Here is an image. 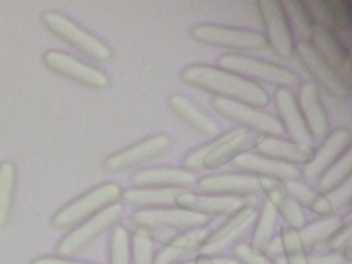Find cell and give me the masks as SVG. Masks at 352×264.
Here are the masks:
<instances>
[{
    "label": "cell",
    "mask_w": 352,
    "mask_h": 264,
    "mask_svg": "<svg viewBox=\"0 0 352 264\" xmlns=\"http://www.w3.org/2000/svg\"><path fill=\"white\" fill-rule=\"evenodd\" d=\"M15 182L16 170L14 164L10 161L0 162V228L7 224L10 217Z\"/></svg>",
    "instance_id": "32"
},
{
    "label": "cell",
    "mask_w": 352,
    "mask_h": 264,
    "mask_svg": "<svg viewBox=\"0 0 352 264\" xmlns=\"http://www.w3.org/2000/svg\"><path fill=\"white\" fill-rule=\"evenodd\" d=\"M168 104L188 126H191L198 133L212 136L219 132L217 124L184 95H170L168 98Z\"/></svg>",
    "instance_id": "25"
},
{
    "label": "cell",
    "mask_w": 352,
    "mask_h": 264,
    "mask_svg": "<svg viewBox=\"0 0 352 264\" xmlns=\"http://www.w3.org/2000/svg\"><path fill=\"white\" fill-rule=\"evenodd\" d=\"M309 208H311V210H312L314 213H316L319 217L331 216L333 212H334V209H333L330 201L327 199V197H326L324 194H318Z\"/></svg>",
    "instance_id": "39"
},
{
    "label": "cell",
    "mask_w": 352,
    "mask_h": 264,
    "mask_svg": "<svg viewBox=\"0 0 352 264\" xmlns=\"http://www.w3.org/2000/svg\"><path fill=\"white\" fill-rule=\"evenodd\" d=\"M235 256L239 264H274L263 253L252 249L249 245L239 243L235 246Z\"/></svg>",
    "instance_id": "37"
},
{
    "label": "cell",
    "mask_w": 352,
    "mask_h": 264,
    "mask_svg": "<svg viewBox=\"0 0 352 264\" xmlns=\"http://www.w3.org/2000/svg\"><path fill=\"white\" fill-rule=\"evenodd\" d=\"M131 183L138 188L184 190L197 183V179L184 168H148L136 172L131 177Z\"/></svg>",
    "instance_id": "22"
},
{
    "label": "cell",
    "mask_w": 352,
    "mask_h": 264,
    "mask_svg": "<svg viewBox=\"0 0 352 264\" xmlns=\"http://www.w3.org/2000/svg\"><path fill=\"white\" fill-rule=\"evenodd\" d=\"M109 264H131V234L125 227L117 226L111 231Z\"/></svg>",
    "instance_id": "33"
},
{
    "label": "cell",
    "mask_w": 352,
    "mask_h": 264,
    "mask_svg": "<svg viewBox=\"0 0 352 264\" xmlns=\"http://www.w3.org/2000/svg\"><path fill=\"white\" fill-rule=\"evenodd\" d=\"M43 22L54 34L85 55L100 62H107L113 58V51L109 45L69 16L50 10L43 14Z\"/></svg>",
    "instance_id": "5"
},
{
    "label": "cell",
    "mask_w": 352,
    "mask_h": 264,
    "mask_svg": "<svg viewBox=\"0 0 352 264\" xmlns=\"http://www.w3.org/2000/svg\"><path fill=\"white\" fill-rule=\"evenodd\" d=\"M290 29L300 37V41H309L314 29V21L309 16L304 1H282Z\"/></svg>",
    "instance_id": "30"
},
{
    "label": "cell",
    "mask_w": 352,
    "mask_h": 264,
    "mask_svg": "<svg viewBox=\"0 0 352 264\" xmlns=\"http://www.w3.org/2000/svg\"><path fill=\"white\" fill-rule=\"evenodd\" d=\"M256 217L257 210L252 202L231 213L221 226L212 232H208L198 248L201 256L214 257L231 248L254 226Z\"/></svg>",
    "instance_id": "7"
},
{
    "label": "cell",
    "mask_w": 352,
    "mask_h": 264,
    "mask_svg": "<svg viewBox=\"0 0 352 264\" xmlns=\"http://www.w3.org/2000/svg\"><path fill=\"white\" fill-rule=\"evenodd\" d=\"M212 106L220 116L228 118L230 121L241 124L245 129L256 135L275 138H280L282 135H285L279 120L270 113L223 98H214L212 100Z\"/></svg>",
    "instance_id": "10"
},
{
    "label": "cell",
    "mask_w": 352,
    "mask_h": 264,
    "mask_svg": "<svg viewBox=\"0 0 352 264\" xmlns=\"http://www.w3.org/2000/svg\"><path fill=\"white\" fill-rule=\"evenodd\" d=\"M294 52H297V56L318 84L330 95L338 99H344L348 95L349 85L323 60L309 41H298L294 44Z\"/></svg>",
    "instance_id": "15"
},
{
    "label": "cell",
    "mask_w": 352,
    "mask_h": 264,
    "mask_svg": "<svg viewBox=\"0 0 352 264\" xmlns=\"http://www.w3.org/2000/svg\"><path fill=\"white\" fill-rule=\"evenodd\" d=\"M183 190L179 188H131L122 192V199L139 209L176 206V197Z\"/></svg>",
    "instance_id": "27"
},
{
    "label": "cell",
    "mask_w": 352,
    "mask_h": 264,
    "mask_svg": "<svg viewBox=\"0 0 352 264\" xmlns=\"http://www.w3.org/2000/svg\"><path fill=\"white\" fill-rule=\"evenodd\" d=\"M182 80L217 98L243 103L254 109H263L270 103V96L257 82L246 80L231 72L209 65H190L180 73Z\"/></svg>",
    "instance_id": "1"
},
{
    "label": "cell",
    "mask_w": 352,
    "mask_h": 264,
    "mask_svg": "<svg viewBox=\"0 0 352 264\" xmlns=\"http://www.w3.org/2000/svg\"><path fill=\"white\" fill-rule=\"evenodd\" d=\"M257 140L258 135L245 128L228 131L186 154L183 158V168L190 172L216 169L226 162H231L249 146L256 144Z\"/></svg>",
    "instance_id": "2"
},
{
    "label": "cell",
    "mask_w": 352,
    "mask_h": 264,
    "mask_svg": "<svg viewBox=\"0 0 352 264\" xmlns=\"http://www.w3.org/2000/svg\"><path fill=\"white\" fill-rule=\"evenodd\" d=\"M287 264H308V258L304 254V252H297L286 256Z\"/></svg>",
    "instance_id": "42"
},
{
    "label": "cell",
    "mask_w": 352,
    "mask_h": 264,
    "mask_svg": "<svg viewBox=\"0 0 352 264\" xmlns=\"http://www.w3.org/2000/svg\"><path fill=\"white\" fill-rule=\"evenodd\" d=\"M278 217L279 214L276 209L265 198L254 221V232L252 235V243L249 245L252 249L260 253H264L267 250L268 245L272 242V238L275 235Z\"/></svg>",
    "instance_id": "28"
},
{
    "label": "cell",
    "mask_w": 352,
    "mask_h": 264,
    "mask_svg": "<svg viewBox=\"0 0 352 264\" xmlns=\"http://www.w3.org/2000/svg\"><path fill=\"white\" fill-rule=\"evenodd\" d=\"M172 146L170 136L165 133H157L139 140L138 143L113 153L106 157L103 165L110 172H120L131 169L136 165L147 162L165 154Z\"/></svg>",
    "instance_id": "13"
},
{
    "label": "cell",
    "mask_w": 352,
    "mask_h": 264,
    "mask_svg": "<svg viewBox=\"0 0 352 264\" xmlns=\"http://www.w3.org/2000/svg\"><path fill=\"white\" fill-rule=\"evenodd\" d=\"M351 235H352V227L351 223H342L340 228H337L323 243L327 248V253H336L337 250L342 249L348 243H351Z\"/></svg>",
    "instance_id": "36"
},
{
    "label": "cell",
    "mask_w": 352,
    "mask_h": 264,
    "mask_svg": "<svg viewBox=\"0 0 352 264\" xmlns=\"http://www.w3.org/2000/svg\"><path fill=\"white\" fill-rule=\"evenodd\" d=\"M257 8L264 25V38L272 51L282 59H289L294 52V36L290 29L282 1L260 0Z\"/></svg>",
    "instance_id": "11"
},
{
    "label": "cell",
    "mask_w": 352,
    "mask_h": 264,
    "mask_svg": "<svg viewBox=\"0 0 352 264\" xmlns=\"http://www.w3.org/2000/svg\"><path fill=\"white\" fill-rule=\"evenodd\" d=\"M351 192H352V183H351V179H348L346 182H344L338 187L333 188L331 191L326 192L324 195L327 197V199L330 201L333 209L336 210V209L342 208L345 204L349 202Z\"/></svg>",
    "instance_id": "38"
},
{
    "label": "cell",
    "mask_w": 352,
    "mask_h": 264,
    "mask_svg": "<svg viewBox=\"0 0 352 264\" xmlns=\"http://www.w3.org/2000/svg\"><path fill=\"white\" fill-rule=\"evenodd\" d=\"M250 204L249 198L243 195H223V194H195L182 191L176 197V206L197 212L201 214H231Z\"/></svg>",
    "instance_id": "16"
},
{
    "label": "cell",
    "mask_w": 352,
    "mask_h": 264,
    "mask_svg": "<svg viewBox=\"0 0 352 264\" xmlns=\"http://www.w3.org/2000/svg\"><path fill=\"white\" fill-rule=\"evenodd\" d=\"M352 168V151L351 147L345 150L337 161H334L318 180V187L322 194L331 191L348 179H351Z\"/></svg>",
    "instance_id": "29"
},
{
    "label": "cell",
    "mask_w": 352,
    "mask_h": 264,
    "mask_svg": "<svg viewBox=\"0 0 352 264\" xmlns=\"http://www.w3.org/2000/svg\"><path fill=\"white\" fill-rule=\"evenodd\" d=\"M44 65L63 77L94 89H106L110 87V78L104 72L94 67L63 51L48 50L43 54Z\"/></svg>",
    "instance_id": "12"
},
{
    "label": "cell",
    "mask_w": 352,
    "mask_h": 264,
    "mask_svg": "<svg viewBox=\"0 0 352 264\" xmlns=\"http://www.w3.org/2000/svg\"><path fill=\"white\" fill-rule=\"evenodd\" d=\"M208 232L209 231H205V227H201L175 235L158 252L154 264H175V261H177L180 257L188 254L194 249H198Z\"/></svg>",
    "instance_id": "26"
},
{
    "label": "cell",
    "mask_w": 352,
    "mask_h": 264,
    "mask_svg": "<svg viewBox=\"0 0 352 264\" xmlns=\"http://www.w3.org/2000/svg\"><path fill=\"white\" fill-rule=\"evenodd\" d=\"M124 206L120 202H114L96 214L88 217L70 232H67L58 243L56 253L60 257L72 256L89 243H92L98 236H100L104 231L114 227L117 221L122 217Z\"/></svg>",
    "instance_id": "6"
},
{
    "label": "cell",
    "mask_w": 352,
    "mask_h": 264,
    "mask_svg": "<svg viewBox=\"0 0 352 264\" xmlns=\"http://www.w3.org/2000/svg\"><path fill=\"white\" fill-rule=\"evenodd\" d=\"M345 260L342 256H337L336 253H322L314 257L308 264H342Z\"/></svg>",
    "instance_id": "41"
},
{
    "label": "cell",
    "mask_w": 352,
    "mask_h": 264,
    "mask_svg": "<svg viewBox=\"0 0 352 264\" xmlns=\"http://www.w3.org/2000/svg\"><path fill=\"white\" fill-rule=\"evenodd\" d=\"M297 106L311 139L323 138L329 131V118L315 84L305 82L300 87Z\"/></svg>",
    "instance_id": "20"
},
{
    "label": "cell",
    "mask_w": 352,
    "mask_h": 264,
    "mask_svg": "<svg viewBox=\"0 0 352 264\" xmlns=\"http://www.w3.org/2000/svg\"><path fill=\"white\" fill-rule=\"evenodd\" d=\"M351 144V132L348 128H338L333 131L318 148L316 153H312V157L308 162L304 164L301 173L309 182L319 180L324 170L340 158V155L349 148Z\"/></svg>",
    "instance_id": "18"
},
{
    "label": "cell",
    "mask_w": 352,
    "mask_h": 264,
    "mask_svg": "<svg viewBox=\"0 0 352 264\" xmlns=\"http://www.w3.org/2000/svg\"><path fill=\"white\" fill-rule=\"evenodd\" d=\"M260 182L261 191L265 192L267 199L274 205L278 214L287 223V227L294 230L302 228L307 224L302 206L285 191L282 182L265 177H260Z\"/></svg>",
    "instance_id": "23"
},
{
    "label": "cell",
    "mask_w": 352,
    "mask_h": 264,
    "mask_svg": "<svg viewBox=\"0 0 352 264\" xmlns=\"http://www.w3.org/2000/svg\"><path fill=\"white\" fill-rule=\"evenodd\" d=\"M285 191L294 199L297 201L301 206H311V204L314 202V199L316 198L318 192L315 190H312L308 184L298 182V180H289L282 183Z\"/></svg>",
    "instance_id": "35"
},
{
    "label": "cell",
    "mask_w": 352,
    "mask_h": 264,
    "mask_svg": "<svg viewBox=\"0 0 352 264\" xmlns=\"http://www.w3.org/2000/svg\"><path fill=\"white\" fill-rule=\"evenodd\" d=\"M121 195L122 190L120 184L114 182L99 184L62 206L52 216V224L58 228H62L84 221L106 206L117 202Z\"/></svg>",
    "instance_id": "4"
},
{
    "label": "cell",
    "mask_w": 352,
    "mask_h": 264,
    "mask_svg": "<svg viewBox=\"0 0 352 264\" xmlns=\"http://www.w3.org/2000/svg\"><path fill=\"white\" fill-rule=\"evenodd\" d=\"M30 264H92V263H85V261H74L67 257H52V256H45V257H37L34 258Z\"/></svg>",
    "instance_id": "40"
},
{
    "label": "cell",
    "mask_w": 352,
    "mask_h": 264,
    "mask_svg": "<svg viewBox=\"0 0 352 264\" xmlns=\"http://www.w3.org/2000/svg\"><path fill=\"white\" fill-rule=\"evenodd\" d=\"M153 239L143 231L131 235V264H154Z\"/></svg>",
    "instance_id": "34"
},
{
    "label": "cell",
    "mask_w": 352,
    "mask_h": 264,
    "mask_svg": "<svg viewBox=\"0 0 352 264\" xmlns=\"http://www.w3.org/2000/svg\"><path fill=\"white\" fill-rule=\"evenodd\" d=\"M274 102L279 114L278 120L282 124L285 133L290 135L294 143L304 147H311L312 139L298 110L297 100L292 92L285 88H278L274 95Z\"/></svg>",
    "instance_id": "21"
},
{
    "label": "cell",
    "mask_w": 352,
    "mask_h": 264,
    "mask_svg": "<svg viewBox=\"0 0 352 264\" xmlns=\"http://www.w3.org/2000/svg\"><path fill=\"white\" fill-rule=\"evenodd\" d=\"M131 221L144 230H194L206 227L208 216L179 206L138 209L131 214Z\"/></svg>",
    "instance_id": "8"
},
{
    "label": "cell",
    "mask_w": 352,
    "mask_h": 264,
    "mask_svg": "<svg viewBox=\"0 0 352 264\" xmlns=\"http://www.w3.org/2000/svg\"><path fill=\"white\" fill-rule=\"evenodd\" d=\"M256 153L289 164H305L312 157L311 147L300 146L275 136H263L254 144Z\"/></svg>",
    "instance_id": "24"
},
{
    "label": "cell",
    "mask_w": 352,
    "mask_h": 264,
    "mask_svg": "<svg viewBox=\"0 0 352 264\" xmlns=\"http://www.w3.org/2000/svg\"><path fill=\"white\" fill-rule=\"evenodd\" d=\"M309 43L323 60L351 87L349 51L338 34L330 28L314 25Z\"/></svg>",
    "instance_id": "14"
},
{
    "label": "cell",
    "mask_w": 352,
    "mask_h": 264,
    "mask_svg": "<svg viewBox=\"0 0 352 264\" xmlns=\"http://www.w3.org/2000/svg\"><path fill=\"white\" fill-rule=\"evenodd\" d=\"M190 33L199 43L238 51H256L265 45V38L261 33L241 28L201 23L192 26Z\"/></svg>",
    "instance_id": "9"
},
{
    "label": "cell",
    "mask_w": 352,
    "mask_h": 264,
    "mask_svg": "<svg viewBox=\"0 0 352 264\" xmlns=\"http://www.w3.org/2000/svg\"><path fill=\"white\" fill-rule=\"evenodd\" d=\"M342 224V220L336 216H327L320 217L309 224H305L302 228L298 230L300 239L302 242V246H311L323 243Z\"/></svg>",
    "instance_id": "31"
},
{
    "label": "cell",
    "mask_w": 352,
    "mask_h": 264,
    "mask_svg": "<svg viewBox=\"0 0 352 264\" xmlns=\"http://www.w3.org/2000/svg\"><path fill=\"white\" fill-rule=\"evenodd\" d=\"M197 186L206 194L248 195L261 191L260 177L250 173H221L197 180Z\"/></svg>",
    "instance_id": "19"
},
{
    "label": "cell",
    "mask_w": 352,
    "mask_h": 264,
    "mask_svg": "<svg viewBox=\"0 0 352 264\" xmlns=\"http://www.w3.org/2000/svg\"><path fill=\"white\" fill-rule=\"evenodd\" d=\"M177 264V263H176ZM180 264H194V261H188V263H180Z\"/></svg>",
    "instance_id": "43"
},
{
    "label": "cell",
    "mask_w": 352,
    "mask_h": 264,
    "mask_svg": "<svg viewBox=\"0 0 352 264\" xmlns=\"http://www.w3.org/2000/svg\"><path fill=\"white\" fill-rule=\"evenodd\" d=\"M216 62L217 67L250 81L258 80L285 89H290L298 85V77L294 72L267 60L241 54H226L219 56Z\"/></svg>",
    "instance_id": "3"
},
{
    "label": "cell",
    "mask_w": 352,
    "mask_h": 264,
    "mask_svg": "<svg viewBox=\"0 0 352 264\" xmlns=\"http://www.w3.org/2000/svg\"><path fill=\"white\" fill-rule=\"evenodd\" d=\"M231 162L245 173H250L257 177L274 179L283 183L289 180H298L301 175V169H298L297 165L268 158L258 153L243 151Z\"/></svg>",
    "instance_id": "17"
}]
</instances>
